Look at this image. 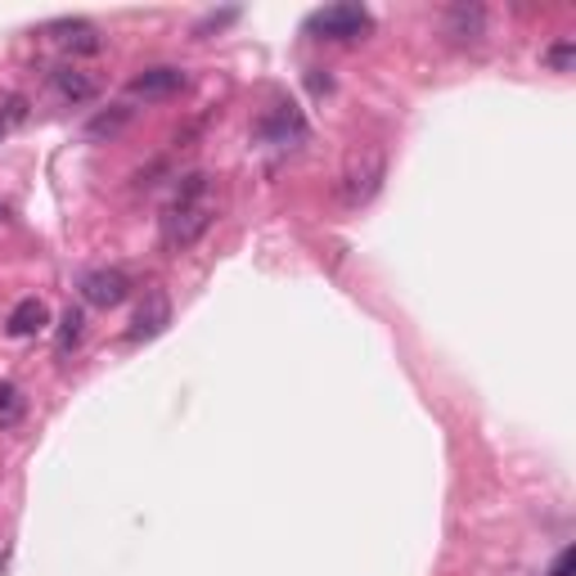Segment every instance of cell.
Masks as SVG:
<instances>
[{
    "instance_id": "7",
    "label": "cell",
    "mask_w": 576,
    "mask_h": 576,
    "mask_svg": "<svg viewBox=\"0 0 576 576\" xmlns=\"http://www.w3.org/2000/svg\"><path fill=\"white\" fill-rule=\"evenodd\" d=\"M50 32H55V42L72 55H99L104 50V36L86 19H59V23H50Z\"/></svg>"
},
{
    "instance_id": "17",
    "label": "cell",
    "mask_w": 576,
    "mask_h": 576,
    "mask_svg": "<svg viewBox=\"0 0 576 576\" xmlns=\"http://www.w3.org/2000/svg\"><path fill=\"white\" fill-rule=\"evenodd\" d=\"M572 563H576V554H572V550H563V554L554 559V567H550V576H572Z\"/></svg>"
},
{
    "instance_id": "13",
    "label": "cell",
    "mask_w": 576,
    "mask_h": 576,
    "mask_svg": "<svg viewBox=\"0 0 576 576\" xmlns=\"http://www.w3.org/2000/svg\"><path fill=\"white\" fill-rule=\"evenodd\" d=\"M23 410H27L23 392L14 388V383H0V428H14L23 419Z\"/></svg>"
},
{
    "instance_id": "15",
    "label": "cell",
    "mask_w": 576,
    "mask_h": 576,
    "mask_svg": "<svg viewBox=\"0 0 576 576\" xmlns=\"http://www.w3.org/2000/svg\"><path fill=\"white\" fill-rule=\"evenodd\" d=\"M545 63H550L554 72H572V68H576V36H563V42H554V46L545 50Z\"/></svg>"
},
{
    "instance_id": "11",
    "label": "cell",
    "mask_w": 576,
    "mask_h": 576,
    "mask_svg": "<svg viewBox=\"0 0 576 576\" xmlns=\"http://www.w3.org/2000/svg\"><path fill=\"white\" fill-rule=\"evenodd\" d=\"M446 27H450V36H459V42H478L482 27H486V14H482V5H455Z\"/></svg>"
},
{
    "instance_id": "8",
    "label": "cell",
    "mask_w": 576,
    "mask_h": 576,
    "mask_svg": "<svg viewBox=\"0 0 576 576\" xmlns=\"http://www.w3.org/2000/svg\"><path fill=\"white\" fill-rule=\"evenodd\" d=\"M46 325H50V311H46L42 297H23L14 311H10V333H14V338H36Z\"/></svg>"
},
{
    "instance_id": "4",
    "label": "cell",
    "mask_w": 576,
    "mask_h": 576,
    "mask_svg": "<svg viewBox=\"0 0 576 576\" xmlns=\"http://www.w3.org/2000/svg\"><path fill=\"white\" fill-rule=\"evenodd\" d=\"M167 325H172V302H167V293L163 289H149L144 302L136 306V316H131L127 342H153Z\"/></svg>"
},
{
    "instance_id": "16",
    "label": "cell",
    "mask_w": 576,
    "mask_h": 576,
    "mask_svg": "<svg viewBox=\"0 0 576 576\" xmlns=\"http://www.w3.org/2000/svg\"><path fill=\"white\" fill-rule=\"evenodd\" d=\"M235 19H239V10H221V14H208V19H203L195 32H199V36H208L212 27H225V23H235Z\"/></svg>"
},
{
    "instance_id": "1",
    "label": "cell",
    "mask_w": 576,
    "mask_h": 576,
    "mask_svg": "<svg viewBox=\"0 0 576 576\" xmlns=\"http://www.w3.org/2000/svg\"><path fill=\"white\" fill-rule=\"evenodd\" d=\"M216 216V203H212V189H208V176L203 172H189L176 189L172 208L163 212V248L180 252L189 244H199L208 235V225Z\"/></svg>"
},
{
    "instance_id": "18",
    "label": "cell",
    "mask_w": 576,
    "mask_h": 576,
    "mask_svg": "<svg viewBox=\"0 0 576 576\" xmlns=\"http://www.w3.org/2000/svg\"><path fill=\"white\" fill-rule=\"evenodd\" d=\"M10 136V127H5V118H0V140H5Z\"/></svg>"
},
{
    "instance_id": "19",
    "label": "cell",
    "mask_w": 576,
    "mask_h": 576,
    "mask_svg": "<svg viewBox=\"0 0 576 576\" xmlns=\"http://www.w3.org/2000/svg\"><path fill=\"white\" fill-rule=\"evenodd\" d=\"M0 216H5V208H0Z\"/></svg>"
},
{
    "instance_id": "2",
    "label": "cell",
    "mask_w": 576,
    "mask_h": 576,
    "mask_svg": "<svg viewBox=\"0 0 576 576\" xmlns=\"http://www.w3.org/2000/svg\"><path fill=\"white\" fill-rule=\"evenodd\" d=\"M383 172H388V163H383V149H374V144L356 149L352 158H348V167H342V185H338L342 203H348V208L369 203L378 195V185H383Z\"/></svg>"
},
{
    "instance_id": "14",
    "label": "cell",
    "mask_w": 576,
    "mask_h": 576,
    "mask_svg": "<svg viewBox=\"0 0 576 576\" xmlns=\"http://www.w3.org/2000/svg\"><path fill=\"white\" fill-rule=\"evenodd\" d=\"M266 131H271L275 140H289V136H302L306 127H302V118H297V113H293L289 104H280V108L271 113V122H266Z\"/></svg>"
},
{
    "instance_id": "5",
    "label": "cell",
    "mask_w": 576,
    "mask_h": 576,
    "mask_svg": "<svg viewBox=\"0 0 576 576\" xmlns=\"http://www.w3.org/2000/svg\"><path fill=\"white\" fill-rule=\"evenodd\" d=\"M185 86H189L185 68H172V63L144 68V72H136L131 82H127V91H131L136 99H172V95H180Z\"/></svg>"
},
{
    "instance_id": "12",
    "label": "cell",
    "mask_w": 576,
    "mask_h": 576,
    "mask_svg": "<svg viewBox=\"0 0 576 576\" xmlns=\"http://www.w3.org/2000/svg\"><path fill=\"white\" fill-rule=\"evenodd\" d=\"M82 333H86V316L77 311V306H68V311L59 316V338H55V352L59 356H68L77 342H82Z\"/></svg>"
},
{
    "instance_id": "9",
    "label": "cell",
    "mask_w": 576,
    "mask_h": 576,
    "mask_svg": "<svg viewBox=\"0 0 576 576\" xmlns=\"http://www.w3.org/2000/svg\"><path fill=\"white\" fill-rule=\"evenodd\" d=\"M55 91H59V99H68V104H86V99H95V77L91 72H82V68H55Z\"/></svg>"
},
{
    "instance_id": "6",
    "label": "cell",
    "mask_w": 576,
    "mask_h": 576,
    "mask_svg": "<svg viewBox=\"0 0 576 576\" xmlns=\"http://www.w3.org/2000/svg\"><path fill=\"white\" fill-rule=\"evenodd\" d=\"M127 293H131V280H127V271H118V266H104V271L82 275V297H86L91 306H99V311H108V306L127 302Z\"/></svg>"
},
{
    "instance_id": "3",
    "label": "cell",
    "mask_w": 576,
    "mask_h": 576,
    "mask_svg": "<svg viewBox=\"0 0 576 576\" xmlns=\"http://www.w3.org/2000/svg\"><path fill=\"white\" fill-rule=\"evenodd\" d=\"M306 32L325 36V42H356L361 32H369V10L365 5H329L306 19Z\"/></svg>"
},
{
    "instance_id": "10",
    "label": "cell",
    "mask_w": 576,
    "mask_h": 576,
    "mask_svg": "<svg viewBox=\"0 0 576 576\" xmlns=\"http://www.w3.org/2000/svg\"><path fill=\"white\" fill-rule=\"evenodd\" d=\"M127 122H131V104H113V108L95 113V118L86 122V140H113Z\"/></svg>"
}]
</instances>
